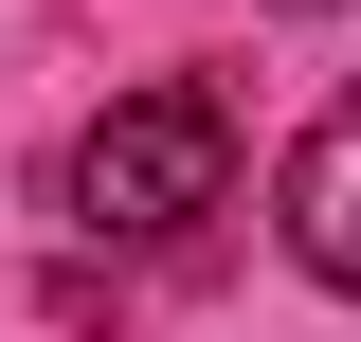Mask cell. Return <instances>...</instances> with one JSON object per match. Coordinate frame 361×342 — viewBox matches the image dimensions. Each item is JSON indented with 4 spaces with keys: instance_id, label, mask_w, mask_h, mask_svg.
Wrapping results in <instances>:
<instances>
[{
    "instance_id": "cell-2",
    "label": "cell",
    "mask_w": 361,
    "mask_h": 342,
    "mask_svg": "<svg viewBox=\"0 0 361 342\" xmlns=\"http://www.w3.org/2000/svg\"><path fill=\"white\" fill-rule=\"evenodd\" d=\"M271 234H289V270H307V289H361V90L325 108L307 144H289V180H271Z\"/></svg>"
},
{
    "instance_id": "cell-1",
    "label": "cell",
    "mask_w": 361,
    "mask_h": 342,
    "mask_svg": "<svg viewBox=\"0 0 361 342\" xmlns=\"http://www.w3.org/2000/svg\"><path fill=\"white\" fill-rule=\"evenodd\" d=\"M217 180H235V108L199 72H163V90H127V108L73 127L54 198H73V234H180V216H217Z\"/></svg>"
}]
</instances>
